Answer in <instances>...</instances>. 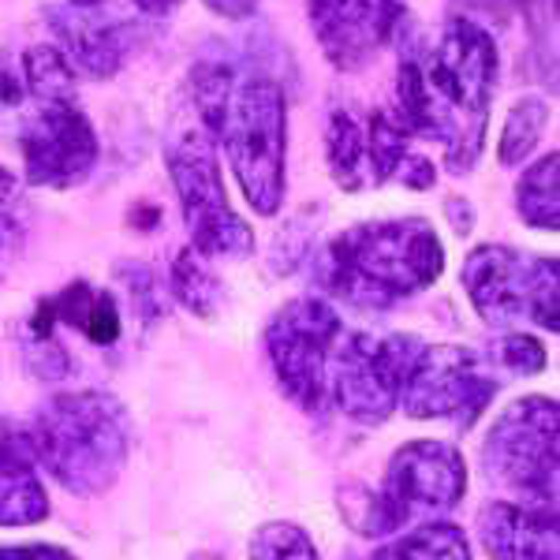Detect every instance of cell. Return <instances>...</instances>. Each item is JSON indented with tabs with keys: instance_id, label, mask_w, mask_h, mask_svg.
I'll use <instances>...</instances> for the list:
<instances>
[{
	"instance_id": "1",
	"label": "cell",
	"mask_w": 560,
	"mask_h": 560,
	"mask_svg": "<svg viewBox=\"0 0 560 560\" xmlns=\"http://www.w3.org/2000/svg\"><path fill=\"white\" fill-rule=\"evenodd\" d=\"M497 83L493 38L471 20H453L427 57H404L396 116L408 135L441 142L453 173L478 161Z\"/></svg>"
},
{
	"instance_id": "2",
	"label": "cell",
	"mask_w": 560,
	"mask_h": 560,
	"mask_svg": "<svg viewBox=\"0 0 560 560\" xmlns=\"http://www.w3.org/2000/svg\"><path fill=\"white\" fill-rule=\"evenodd\" d=\"M198 108L206 128L221 135L243 195L258 213L273 217L284 198V94L266 75L206 68L198 75Z\"/></svg>"
},
{
	"instance_id": "3",
	"label": "cell",
	"mask_w": 560,
	"mask_h": 560,
	"mask_svg": "<svg viewBox=\"0 0 560 560\" xmlns=\"http://www.w3.org/2000/svg\"><path fill=\"white\" fill-rule=\"evenodd\" d=\"M445 269V247L422 217L366 221L329 243L322 280L348 303L393 306L422 292Z\"/></svg>"
},
{
	"instance_id": "4",
	"label": "cell",
	"mask_w": 560,
	"mask_h": 560,
	"mask_svg": "<svg viewBox=\"0 0 560 560\" xmlns=\"http://www.w3.org/2000/svg\"><path fill=\"white\" fill-rule=\"evenodd\" d=\"M128 415L105 393H68L38 411L26 445L65 490L94 497L113 486L128 456Z\"/></svg>"
},
{
	"instance_id": "5",
	"label": "cell",
	"mask_w": 560,
	"mask_h": 560,
	"mask_svg": "<svg viewBox=\"0 0 560 560\" xmlns=\"http://www.w3.org/2000/svg\"><path fill=\"white\" fill-rule=\"evenodd\" d=\"M464 459L445 441H411L388 459L385 482L351 512L359 535H393L404 523L445 516L464 497Z\"/></svg>"
},
{
	"instance_id": "6",
	"label": "cell",
	"mask_w": 560,
	"mask_h": 560,
	"mask_svg": "<svg viewBox=\"0 0 560 560\" xmlns=\"http://www.w3.org/2000/svg\"><path fill=\"white\" fill-rule=\"evenodd\" d=\"M168 176L176 184L179 210L191 229L195 250L206 258H243L255 247L250 229L232 213L213 158V131L191 128L168 147Z\"/></svg>"
},
{
	"instance_id": "7",
	"label": "cell",
	"mask_w": 560,
	"mask_h": 560,
	"mask_svg": "<svg viewBox=\"0 0 560 560\" xmlns=\"http://www.w3.org/2000/svg\"><path fill=\"white\" fill-rule=\"evenodd\" d=\"M482 464L493 486L520 497H557V404L549 396L516 400L486 438Z\"/></svg>"
},
{
	"instance_id": "8",
	"label": "cell",
	"mask_w": 560,
	"mask_h": 560,
	"mask_svg": "<svg viewBox=\"0 0 560 560\" xmlns=\"http://www.w3.org/2000/svg\"><path fill=\"white\" fill-rule=\"evenodd\" d=\"M464 288L471 295L475 311L486 322L504 325L516 318H530L557 329V261L530 258L512 247H486L471 250L464 266Z\"/></svg>"
},
{
	"instance_id": "9",
	"label": "cell",
	"mask_w": 560,
	"mask_h": 560,
	"mask_svg": "<svg viewBox=\"0 0 560 560\" xmlns=\"http://www.w3.org/2000/svg\"><path fill=\"white\" fill-rule=\"evenodd\" d=\"M419 351L411 337H370L340 332L329 366V404H337L355 422H382L400 400V385Z\"/></svg>"
},
{
	"instance_id": "10",
	"label": "cell",
	"mask_w": 560,
	"mask_h": 560,
	"mask_svg": "<svg viewBox=\"0 0 560 560\" xmlns=\"http://www.w3.org/2000/svg\"><path fill=\"white\" fill-rule=\"evenodd\" d=\"M493 370L490 355H478L471 348H419L400 385V400L411 419H453L459 427H471L501 385Z\"/></svg>"
},
{
	"instance_id": "11",
	"label": "cell",
	"mask_w": 560,
	"mask_h": 560,
	"mask_svg": "<svg viewBox=\"0 0 560 560\" xmlns=\"http://www.w3.org/2000/svg\"><path fill=\"white\" fill-rule=\"evenodd\" d=\"M340 318L329 303L300 300L269 322L266 348L280 385L300 408L322 411L329 404V366L340 340Z\"/></svg>"
},
{
	"instance_id": "12",
	"label": "cell",
	"mask_w": 560,
	"mask_h": 560,
	"mask_svg": "<svg viewBox=\"0 0 560 560\" xmlns=\"http://www.w3.org/2000/svg\"><path fill=\"white\" fill-rule=\"evenodd\" d=\"M97 158L94 128L79 113L75 97L38 102V116L23 131L26 179L34 187H75Z\"/></svg>"
},
{
	"instance_id": "13",
	"label": "cell",
	"mask_w": 560,
	"mask_h": 560,
	"mask_svg": "<svg viewBox=\"0 0 560 560\" xmlns=\"http://www.w3.org/2000/svg\"><path fill=\"white\" fill-rule=\"evenodd\" d=\"M404 0H311V20L325 57L337 68H359L393 38Z\"/></svg>"
},
{
	"instance_id": "14",
	"label": "cell",
	"mask_w": 560,
	"mask_h": 560,
	"mask_svg": "<svg viewBox=\"0 0 560 560\" xmlns=\"http://www.w3.org/2000/svg\"><path fill=\"white\" fill-rule=\"evenodd\" d=\"M478 535L497 560H557L553 504L530 509L516 501H497L478 520Z\"/></svg>"
},
{
	"instance_id": "15",
	"label": "cell",
	"mask_w": 560,
	"mask_h": 560,
	"mask_svg": "<svg viewBox=\"0 0 560 560\" xmlns=\"http://www.w3.org/2000/svg\"><path fill=\"white\" fill-rule=\"evenodd\" d=\"M57 322L79 329L83 337L94 340V345H113V340L120 337V314H116L113 295L94 292L83 280L68 284L60 295H52L49 303L38 306V314H34V332L45 340Z\"/></svg>"
},
{
	"instance_id": "16",
	"label": "cell",
	"mask_w": 560,
	"mask_h": 560,
	"mask_svg": "<svg viewBox=\"0 0 560 560\" xmlns=\"http://www.w3.org/2000/svg\"><path fill=\"white\" fill-rule=\"evenodd\" d=\"M45 516L49 501L26 448L15 438H0V527H31Z\"/></svg>"
},
{
	"instance_id": "17",
	"label": "cell",
	"mask_w": 560,
	"mask_h": 560,
	"mask_svg": "<svg viewBox=\"0 0 560 560\" xmlns=\"http://www.w3.org/2000/svg\"><path fill=\"white\" fill-rule=\"evenodd\" d=\"M65 34H68V52H71V60H75V68L94 79L120 68L131 45V31L124 23L79 20V23H68Z\"/></svg>"
},
{
	"instance_id": "18",
	"label": "cell",
	"mask_w": 560,
	"mask_h": 560,
	"mask_svg": "<svg viewBox=\"0 0 560 560\" xmlns=\"http://www.w3.org/2000/svg\"><path fill=\"white\" fill-rule=\"evenodd\" d=\"M366 560H471L467 535L453 523H427V527L400 535Z\"/></svg>"
},
{
	"instance_id": "19",
	"label": "cell",
	"mask_w": 560,
	"mask_h": 560,
	"mask_svg": "<svg viewBox=\"0 0 560 560\" xmlns=\"http://www.w3.org/2000/svg\"><path fill=\"white\" fill-rule=\"evenodd\" d=\"M329 165L332 176L348 187V191H359V187L370 184V158H366V128L348 113L332 116L329 128Z\"/></svg>"
},
{
	"instance_id": "20",
	"label": "cell",
	"mask_w": 560,
	"mask_h": 560,
	"mask_svg": "<svg viewBox=\"0 0 560 560\" xmlns=\"http://www.w3.org/2000/svg\"><path fill=\"white\" fill-rule=\"evenodd\" d=\"M557 153H546L527 176L520 179V191H516V202H520V213L527 224L535 229H546L553 232L557 229V217H560V206H557Z\"/></svg>"
},
{
	"instance_id": "21",
	"label": "cell",
	"mask_w": 560,
	"mask_h": 560,
	"mask_svg": "<svg viewBox=\"0 0 560 560\" xmlns=\"http://www.w3.org/2000/svg\"><path fill=\"white\" fill-rule=\"evenodd\" d=\"M173 288L179 295V303L191 306L195 314H210L221 303V284L210 277V269L202 266L198 250H184L173 266Z\"/></svg>"
},
{
	"instance_id": "22",
	"label": "cell",
	"mask_w": 560,
	"mask_h": 560,
	"mask_svg": "<svg viewBox=\"0 0 560 560\" xmlns=\"http://www.w3.org/2000/svg\"><path fill=\"white\" fill-rule=\"evenodd\" d=\"M250 560H318V549L295 523H266L250 538Z\"/></svg>"
},
{
	"instance_id": "23",
	"label": "cell",
	"mask_w": 560,
	"mask_h": 560,
	"mask_svg": "<svg viewBox=\"0 0 560 560\" xmlns=\"http://www.w3.org/2000/svg\"><path fill=\"white\" fill-rule=\"evenodd\" d=\"M541 124H546V105L527 97L509 113V124H504V139H501V161L504 165H516L520 158H527L535 150Z\"/></svg>"
},
{
	"instance_id": "24",
	"label": "cell",
	"mask_w": 560,
	"mask_h": 560,
	"mask_svg": "<svg viewBox=\"0 0 560 560\" xmlns=\"http://www.w3.org/2000/svg\"><path fill=\"white\" fill-rule=\"evenodd\" d=\"M486 355H490V363L501 370V374H535V370L546 366V351H541V345L530 337H523V332H509V337L493 340Z\"/></svg>"
},
{
	"instance_id": "25",
	"label": "cell",
	"mask_w": 560,
	"mask_h": 560,
	"mask_svg": "<svg viewBox=\"0 0 560 560\" xmlns=\"http://www.w3.org/2000/svg\"><path fill=\"white\" fill-rule=\"evenodd\" d=\"M0 560H75L57 546H0Z\"/></svg>"
},
{
	"instance_id": "26",
	"label": "cell",
	"mask_w": 560,
	"mask_h": 560,
	"mask_svg": "<svg viewBox=\"0 0 560 560\" xmlns=\"http://www.w3.org/2000/svg\"><path fill=\"white\" fill-rule=\"evenodd\" d=\"M206 8L224 20H247L250 12L258 8V0H206Z\"/></svg>"
},
{
	"instance_id": "27",
	"label": "cell",
	"mask_w": 560,
	"mask_h": 560,
	"mask_svg": "<svg viewBox=\"0 0 560 560\" xmlns=\"http://www.w3.org/2000/svg\"><path fill=\"white\" fill-rule=\"evenodd\" d=\"M12 195H15V179L8 168H0V221H4V210H8V202H12Z\"/></svg>"
},
{
	"instance_id": "28",
	"label": "cell",
	"mask_w": 560,
	"mask_h": 560,
	"mask_svg": "<svg viewBox=\"0 0 560 560\" xmlns=\"http://www.w3.org/2000/svg\"><path fill=\"white\" fill-rule=\"evenodd\" d=\"M135 4H139L142 12H150V15H165L168 8L179 4V0H135Z\"/></svg>"
},
{
	"instance_id": "29",
	"label": "cell",
	"mask_w": 560,
	"mask_h": 560,
	"mask_svg": "<svg viewBox=\"0 0 560 560\" xmlns=\"http://www.w3.org/2000/svg\"><path fill=\"white\" fill-rule=\"evenodd\" d=\"M75 8H94V4H102V0H71Z\"/></svg>"
},
{
	"instance_id": "30",
	"label": "cell",
	"mask_w": 560,
	"mask_h": 560,
	"mask_svg": "<svg viewBox=\"0 0 560 560\" xmlns=\"http://www.w3.org/2000/svg\"><path fill=\"white\" fill-rule=\"evenodd\" d=\"M191 560H221V557H191Z\"/></svg>"
}]
</instances>
